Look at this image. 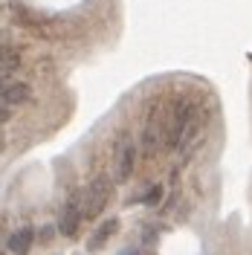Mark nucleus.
Returning a JSON list of instances; mask_svg holds the SVG:
<instances>
[{
	"instance_id": "nucleus-1",
	"label": "nucleus",
	"mask_w": 252,
	"mask_h": 255,
	"mask_svg": "<svg viewBox=\"0 0 252 255\" xmlns=\"http://www.w3.org/2000/svg\"><path fill=\"white\" fill-rule=\"evenodd\" d=\"M111 194H113L111 180L108 177H96L93 183L87 186V191H84V215L87 218H99L105 212V206H108Z\"/></svg>"
},
{
	"instance_id": "nucleus-2",
	"label": "nucleus",
	"mask_w": 252,
	"mask_h": 255,
	"mask_svg": "<svg viewBox=\"0 0 252 255\" xmlns=\"http://www.w3.org/2000/svg\"><path fill=\"white\" fill-rule=\"evenodd\" d=\"M133 162H136V148L127 142V139H122V142L116 145V151H113V180L116 183H125L127 177L133 174Z\"/></svg>"
},
{
	"instance_id": "nucleus-3",
	"label": "nucleus",
	"mask_w": 252,
	"mask_h": 255,
	"mask_svg": "<svg viewBox=\"0 0 252 255\" xmlns=\"http://www.w3.org/2000/svg\"><path fill=\"white\" fill-rule=\"evenodd\" d=\"M81 215H84V209H81L79 197H70L61 209V218H58V232L67 235V238L76 235V229H79V223H81Z\"/></svg>"
},
{
	"instance_id": "nucleus-4",
	"label": "nucleus",
	"mask_w": 252,
	"mask_h": 255,
	"mask_svg": "<svg viewBox=\"0 0 252 255\" xmlns=\"http://www.w3.org/2000/svg\"><path fill=\"white\" fill-rule=\"evenodd\" d=\"M116 229H119V221H105V223H102V226H99V229L93 232V235H90V244H87V250H90V253L102 250V247H105V244L113 238V232H116Z\"/></svg>"
},
{
	"instance_id": "nucleus-5",
	"label": "nucleus",
	"mask_w": 252,
	"mask_h": 255,
	"mask_svg": "<svg viewBox=\"0 0 252 255\" xmlns=\"http://www.w3.org/2000/svg\"><path fill=\"white\" fill-rule=\"evenodd\" d=\"M29 84H23V81H12V84H6L3 87V105H20V102H26L29 99Z\"/></svg>"
},
{
	"instance_id": "nucleus-6",
	"label": "nucleus",
	"mask_w": 252,
	"mask_h": 255,
	"mask_svg": "<svg viewBox=\"0 0 252 255\" xmlns=\"http://www.w3.org/2000/svg\"><path fill=\"white\" fill-rule=\"evenodd\" d=\"M32 241H35V232L32 229H17L15 235L9 238V250H12V255H26L32 247Z\"/></svg>"
},
{
	"instance_id": "nucleus-7",
	"label": "nucleus",
	"mask_w": 252,
	"mask_h": 255,
	"mask_svg": "<svg viewBox=\"0 0 252 255\" xmlns=\"http://www.w3.org/2000/svg\"><path fill=\"white\" fill-rule=\"evenodd\" d=\"M17 67H20V55L15 49H3V79H12Z\"/></svg>"
},
{
	"instance_id": "nucleus-8",
	"label": "nucleus",
	"mask_w": 252,
	"mask_h": 255,
	"mask_svg": "<svg viewBox=\"0 0 252 255\" xmlns=\"http://www.w3.org/2000/svg\"><path fill=\"white\" fill-rule=\"evenodd\" d=\"M159 197H162V186H154V189H151V194L145 197V203H151V206H154Z\"/></svg>"
},
{
	"instance_id": "nucleus-9",
	"label": "nucleus",
	"mask_w": 252,
	"mask_h": 255,
	"mask_svg": "<svg viewBox=\"0 0 252 255\" xmlns=\"http://www.w3.org/2000/svg\"><path fill=\"white\" fill-rule=\"evenodd\" d=\"M49 235H52V226H44V229H41V241H47Z\"/></svg>"
},
{
	"instance_id": "nucleus-10",
	"label": "nucleus",
	"mask_w": 252,
	"mask_h": 255,
	"mask_svg": "<svg viewBox=\"0 0 252 255\" xmlns=\"http://www.w3.org/2000/svg\"><path fill=\"white\" fill-rule=\"evenodd\" d=\"M122 255H139V253H136V250H127V253H122Z\"/></svg>"
}]
</instances>
